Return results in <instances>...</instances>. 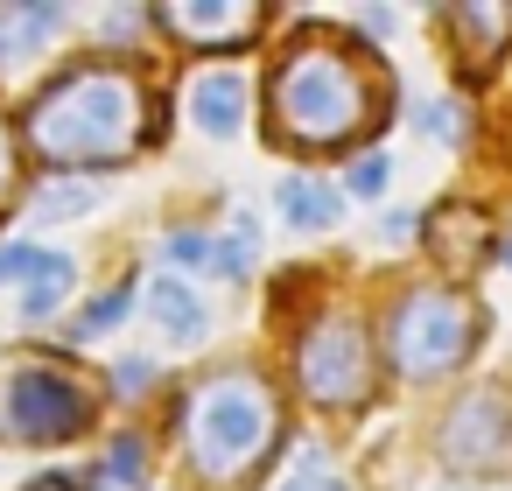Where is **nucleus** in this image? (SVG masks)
<instances>
[{"label":"nucleus","instance_id":"nucleus-1","mask_svg":"<svg viewBox=\"0 0 512 491\" xmlns=\"http://www.w3.org/2000/svg\"><path fill=\"white\" fill-rule=\"evenodd\" d=\"M386 113V78L337 36H302L274 71V127L295 148H344Z\"/></svg>","mask_w":512,"mask_h":491},{"label":"nucleus","instance_id":"nucleus-2","mask_svg":"<svg viewBox=\"0 0 512 491\" xmlns=\"http://www.w3.org/2000/svg\"><path fill=\"white\" fill-rule=\"evenodd\" d=\"M148 134L162 127H148V92L127 71L78 64L29 99V148L43 162H127Z\"/></svg>","mask_w":512,"mask_h":491},{"label":"nucleus","instance_id":"nucleus-3","mask_svg":"<svg viewBox=\"0 0 512 491\" xmlns=\"http://www.w3.org/2000/svg\"><path fill=\"white\" fill-rule=\"evenodd\" d=\"M183 435H190V470L211 477V484H232L246 463H260V449L281 435V407H274V386L260 372H218L190 393V414H183Z\"/></svg>","mask_w":512,"mask_h":491},{"label":"nucleus","instance_id":"nucleus-4","mask_svg":"<svg viewBox=\"0 0 512 491\" xmlns=\"http://www.w3.org/2000/svg\"><path fill=\"white\" fill-rule=\"evenodd\" d=\"M477 337H484V316H477V302L456 295V288H407V295L386 309V358H393V372H407V379H442V372H456V365L477 351Z\"/></svg>","mask_w":512,"mask_h":491},{"label":"nucleus","instance_id":"nucleus-5","mask_svg":"<svg viewBox=\"0 0 512 491\" xmlns=\"http://www.w3.org/2000/svg\"><path fill=\"white\" fill-rule=\"evenodd\" d=\"M295 379L316 407H365L372 400V337L358 316H323L295 344Z\"/></svg>","mask_w":512,"mask_h":491},{"label":"nucleus","instance_id":"nucleus-6","mask_svg":"<svg viewBox=\"0 0 512 491\" xmlns=\"http://www.w3.org/2000/svg\"><path fill=\"white\" fill-rule=\"evenodd\" d=\"M85 421H92V393L71 372H57V365L15 372V386H8V435H22V442H71Z\"/></svg>","mask_w":512,"mask_h":491},{"label":"nucleus","instance_id":"nucleus-7","mask_svg":"<svg viewBox=\"0 0 512 491\" xmlns=\"http://www.w3.org/2000/svg\"><path fill=\"white\" fill-rule=\"evenodd\" d=\"M442 456H449V470H505L512 463V400L498 386L463 393L442 421Z\"/></svg>","mask_w":512,"mask_h":491},{"label":"nucleus","instance_id":"nucleus-8","mask_svg":"<svg viewBox=\"0 0 512 491\" xmlns=\"http://www.w3.org/2000/svg\"><path fill=\"white\" fill-rule=\"evenodd\" d=\"M155 15L183 43H246L260 29V8H246V0H218V8H204V0H169V8H155Z\"/></svg>","mask_w":512,"mask_h":491},{"label":"nucleus","instance_id":"nucleus-9","mask_svg":"<svg viewBox=\"0 0 512 491\" xmlns=\"http://www.w3.org/2000/svg\"><path fill=\"white\" fill-rule=\"evenodd\" d=\"M246 99H253L246 71H232V64L197 71V85H190V120H197L204 134H239V127H246Z\"/></svg>","mask_w":512,"mask_h":491},{"label":"nucleus","instance_id":"nucleus-10","mask_svg":"<svg viewBox=\"0 0 512 491\" xmlns=\"http://www.w3.org/2000/svg\"><path fill=\"white\" fill-rule=\"evenodd\" d=\"M64 29V8H0V78L29 71V57Z\"/></svg>","mask_w":512,"mask_h":491},{"label":"nucleus","instance_id":"nucleus-11","mask_svg":"<svg viewBox=\"0 0 512 491\" xmlns=\"http://www.w3.org/2000/svg\"><path fill=\"white\" fill-rule=\"evenodd\" d=\"M428 246H435L456 274H470V267L484 260V211H477V204H442V211L428 218Z\"/></svg>","mask_w":512,"mask_h":491},{"label":"nucleus","instance_id":"nucleus-12","mask_svg":"<svg viewBox=\"0 0 512 491\" xmlns=\"http://www.w3.org/2000/svg\"><path fill=\"white\" fill-rule=\"evenodd\" d=\"M449 36L463 50V64H498V50L512 43V8H449Z\"/></svg>","mask_w":512,"mask_h":491},{"label":"nucleus","instance_id":"nucleus-13","mask_svg":"<svg viewBox=\"0 0 512 491\" xmlns=\"http://www.w3.org/2000/svg\"><path fill=\"white\" fill-rule=\"evenodd\" d=\"M274 204H281V218L302 225V232H330V225L344 218V197L323 190V183H309V176H288V183L274 190Z\"/></svg>","mask_w":512,"mask_h":491},{"label":"nucleus","instance_id":"nucleus-14","mask_svg":"<svg viewBox=\"0 0 512 491\" xmlns=\"http://www.w3.org/2000/svg\"><path fill=\"white\" fill-rule=\"evenodd\" d=\"M148 316H155L176 344L204 337V302H197V295H190V281H176V274H162V281L148 288Z\"/></svg>","mask_w":512,"mask_h":491},{"label":"nucleus","instance_id":"nucleus-15","mask_svg":"<svg viewBox=\"0 0 512 491\" xmlns=\"http://www.w3.org/2000/svg\"><path fill=\"white\" fill-rule=\"evenodd\" d=\"M99 197H106V183H92V176H64V183H43V190L29 197V218H36V225H64V218H85Z\"/></svg>","mask_w":512,"mask_h":491},{"label":"nucleus","instance_id":"nucleus-16","mask_svg":"<svg viewBox=\"0 0 512 491\" xmlns=\"http://www.w3.org/2000/svg\"><path fill=\"white\" fill-rule=\"evenodd\" d=\"M71 281H78L71 253H43V260H36V274H29V295H22V316H29V323L57 316V309H64V295H71Z\"/></svg>","mask_w":512,"mask_h":491},{"label":"nucleus","instance_id":"nucleus-17","mask_svg":"<svg viewBox=\"0 0 512 491\" xmlns=\"http://www.w3.org/2000/svg\"><path fill=\"white\" fill-rule=\"evenodd\" d=\"M127 309H134V288H113L106 302H92V309L78 316V337H106V330H113V323H120Z\"/></svg>","mask_w":512,"mask_h":491},{"label":"nucleus","instance_id":"nucleus-18","mask_svg":"<svg viewBox=\"0 0 512 491\" xmlns=\"http://www.w3.org/2000/svg\"><path fill=\"white\" fill-rule=\"evenodd\" d=\"M386 176H393L386 155H358L351 176H344V190H351V197H386Z\"/></svg>","mask_w":512,"mask_h":491},{"label":"nucleus","instance_id":"nucleus-19","mask_svg":"<svg viewBox=\"0 0 512 491\" xmlns=\"http://www.w3.org/2000/svg\"><path fill=\"white\" fill-rule=\"evenodd\" d=\"M162 253H169L176 267H211V260H218V253H211V239H204L197 225H183V232H169V239H162Z\"/></svg>","mask_w":512,"mask_h":491},{"label":"nucleus","instance_id":"nucleus-20","mask_svg":"<svg viewBox=\"0 0 512 491\" xmlns=\"http://www.w3.org/2000/svg\"><path fill=\"white\" fill-rule=\"evenodd\" d=\"M106 477H113V484H141V435H113V449H106Z\"/></svg>","mask_w":512,"mask_h":491},{"label":"nucleus","instance_id":"nucleus-21","mask_svg":"<svg viewBox=\"0 0 512 491\" xmlns=\"http://www.w3.org/2000/svg\"><path fill=\"white\" fill-rule=\"evenodd\" d=\"M218 267H225V274H246V267H253V218H239V232L218 246Z\"/></svg>","mask_w":512,"mask_h":491},{"label":"nucleus","instance_id":"nucleus-22","mask_svg":"<svg viewBox=\"0 0 512 491\" xmlns=\"http://www.w3.org/2000/svg\"><path fill=\"white\" fill-rule=\"evenodd\" d=\"M421 127H428L435 141H463V127H456V106H449V99H428V106H421Z\"/></svg>","mask_w":512,"mask_h":491},{"label":"nucleus","instance_id":"nucleus-23","mask_svg":"<svg viewBox=\"0 0 512 491\" xmlns=\"http://www.w3.org/2000/svg\"><path fill=\"white\" fill-rule=\"evenodd\" d=\"M36 260H43V246H22V239H8V246H0V281H15V274H36Z\"/></svg>","mask_w":512,"mask_h":491},{"label":"nucleus","instance_id":"nucleus-24","mask_svg":"<svg viewBox=\"0 0 512 491\" xmlns=\"http://www.w3.org/2000/svg\"><path fill=\"white\" fill-rule=\"evenodd\" d=\"M281 491H351V484H344L337 470H323V463H309V470H295V477H288Z\"/></svg>","mask_w":512,"mask_h":491},{"label":"nucleus","instance_id":"nucleus-25","mask_svg":"<svg viewBox=\"0 0 512 491\" xmlns=\"http://www.w3.org/2000/svg\"><path fill=\"white\" fill-rule=\"evenodd\" d=\"M358 29H365L372 43H386V36H393V8H365V22H358Z\"/></svg>","mask_w":512,"mask_h":491},{"label":"nucleus","instance_id":"nucleus-26","mask_svg":"<svg viewBox=\"0 0 512 491\" xmlns=\"http://www.w3.org/2000/svg\"><path fill=\"white\" fill-rule=\"evenodd\" d=\"M148 379H155V365H148V358H127V365H120V386H127V393H141Z\"/></svg>","mask_w":512,"mask_h":491},{"label":"nucleus","instance_id":"nucleus-27","mask_svg":"<svg viewBox=\"0 0 512 491\" xmlns=\"http://www.w3.org/2000/svg\"><path fill=\"white\" fill-rule=\"evenodd\" d=\"M36 491H99V484H71V477H43Z\"/></svg>","mask_w":512,"mask_h":491},{"label":"nucleus","instance_id":"nucleus-28","mask_svg":"<svg viewBox=\"0 0 512 491\" xmlns=\"http://www.w3.org/2000/svg\"><path fill=\"white\" fill-rule=\"evenodd\" d=\"M8 169H15V148H8V127H0V183H8Z\"/></svg>","mask_w":512,"mask_h":491},{"label":"nucleus","instance_id":"nucleus-29","mask_svg":"<svg viewBox=\"0 0 512 491\" xmlns=\"http://www.w3.org/2000/svg\"><path fill=\"white\" fill-rule=\"evenodd\" d=\"M505 267H512V239H505Z\"/></svg>","mask_w":512,"mask_h":491}]
</instances>
